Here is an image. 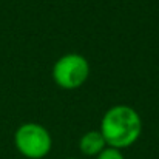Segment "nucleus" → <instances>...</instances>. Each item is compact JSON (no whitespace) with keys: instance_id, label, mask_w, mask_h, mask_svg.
I'll list each match as a JSON object with an SVG mask.
<instances>
[{"instance_id":"nucleus-1","label":"nucleus","mask_w":159,"mask_h":159,"mask_svg":"<svg viewBox=\"0 0 159 159\" xmlns=\"http://www.w3.org/2000/svg\"><path fill=\"white\" fill-rule=\"evenodd\" d=\"M99 131L108 147L117 150L128 148L136 144L142 134L141 114L125 104L110 107L101 119Z\"/></svg>"},{"instance_id":"nucleus-2","label":"nucleus","mask_w":159,"mask_h":159,"mask_svg":"<svg viewBox=\"0 0 159 159\" xmlns=\"http://www.w3.org/2000/svg\"><path fill=\"white\" fill-rule=\"evenodd\" d=\"M14 147L26 159H43L51 153L53 138L39 122H25L14 131Z\"/></svg>"},{"instance_id":"nucleus-3","label":"nucleus","mask_w":159,"mask_h":159,"mask_svg":"<svg viewBox=\"0 0 159 159\" xmlns=\"http://www.w3.org/2000/svg\"><path fill=\"white\" fill-rule=\"evenodd\" d=\"M90 62L79 53H68L60 56L53 65L51 76L54 84L66 91L80 88L90 77Z\"/></svg>"},{"instance_id":"nucleus-4","label":"nucleus","mask_w":159,"mask_h":159,"mask_svg":"<svg viewBox=\"0 0 159 159\" xmlns=\"http://www.w3.org/2000/svg\"><path fill=\"white\" fill-rule=\"evenodd\" d=\"M107 147L108 145H107L105 139L99 130H90V131L84 133L79 139V152L84 156L96 158Z\"/></svg>"},{"instance_id":"nucleus-5","label":"nucleus","mask_w":159,"mask_h":159,"mask_svg":"<svg viewBox=\"0 0 159 159\" xmlns=\"http://www.w3.org/2000/svg\"><path fill=\"white\" fill-rule=\"evenodd\" d=\"M96 159H125V156H124L122 150H117V148H113V147H107L96 156Z\"/></svg>"},{"instance_id":"nucleus-6","label":"nucleus","mask_w":159,"mask_h":159,"mask_svg":"<svg viewBox=\"0 0 159 159\" xmlns=\"http://www.w3.org/2000/svg\"><path fill=\"white\" fill-rule=\"evenodd\" d=\"M66 159H77V158H66Z\"/></svg>"}]
</instances>
